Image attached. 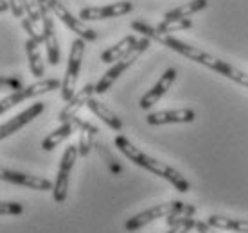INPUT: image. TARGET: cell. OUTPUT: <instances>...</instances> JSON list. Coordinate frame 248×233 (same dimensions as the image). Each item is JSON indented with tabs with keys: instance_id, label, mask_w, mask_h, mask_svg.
Returning a JSON list of instances; mask_svg holds the SVG:
<instances>
[{
	"instance_id": "cell-28",
	"label": "cell",
	"mask_w": 248,
	"mask_h": 233,
	"mask_svg": "<svg viewBox=\"0 0 248 233\" xmlns=\"http://www.w3.org/2000/svg\"><path fill=\"white\" fill-rule=\"evenodd\" d=\"M70 122L74 124L76 126V129H79V131H88V133H92V135H97L99 133V129L95 128L93 124H90V122H87V120H83V118H79V116L76 115Z\"/></svg>"
},
{
	"instance_id": "cell-3",
	"label": "cell",
	"mask_w": 248,
	"mask_h": 233,
	"mask_svg": "<svg viewBox=\"0 0 248 233\" xmlns=\"http://www.w3.org/2000/svg\"><path fill=\"white\" fill-rule=\"evenodd\" d=\"M149 43H151V40L149 38H139V42H137V45L133 47V49L128 52V54L124 56V58H121L119 61H115L112 65V67L108 68V72L106 74H103V77H101L97 83H95V93H106L110 88L113 86V83L121 77V75L128 70V68L133 65V63L140 58V54H142L144 50H148Z\"/></svg>"
},
{
	"instance_id": "cell-26",
	"label": "cell",
	"mask_w": 248,
	"mask_h": 233,
	"mask_svg": "<svg viewBox=\"0 0 248 233\" xmlns=\"http://www.w3.org/2000/svg\"><path fill=\"white\" fill-rule=\"evenodd\" d=\"M24 214V204L16 201H0V215H20Z\"/></svg>"
},
{
	"instance_id": "cell-1",
	"label": "cell",
	"mask_w": 248,
	"mask_h": 233,
	"mask_svg": "<svg viewBox=\"0 0 248 233\" xmlns=\"http://www.w3.org/2000/svg\"><path fill=\"white\" fill-rule=\"evenodd\" d=\"M131 29L137 32H140L142 36L149 38V40H155V42H158L160 45L174 50V52H178V54L186 56L187 59H191V61L198 63V65H203V67L211 68V70L217 72V74L227 77V79L234 81L237 85L247 86L248 88V74H245L243 70H239V68L234 67V65H230V63L223 61V59H219L216 56L209 54V52H205V50L198 49V47H194V45H189V43L182 42V40L171 36V34H164V32H160L156 27L146 24L142 20L131 22Z\"/></svg>"
},
{
	"instance_id": "cell-29",
	"label": "cell",
	"mask_w": 248,
	"mask_h": 233,
	"mask_svg": "<svg viewBox=\"0 0 248 233\" xmlns=\"http://www.w3.org/2000/svg\"><path fill=\"white\" fill-rule=\"evenodd\" d=\"M9 2V11L13 13V16L16 18H24L25 15V7H24V0H7Z\"/></svg>"
},
{
	"instance_id": "cell-22",
	"label": "cell",
	"mask_w": 248,
	"mask_h": 233,
	"mask_svg": "<svg viewBox=\"0 0 248 233\" xmlns=\"http://www.w3.org/2000/svg\"><path fill=\"white\" fill-rule=\"evenodd\" d=\"M92 133H88V131H79V142H78V151H79V156L81 158H85L90 154V151L93 149L95 146V140H93Z\"/></svg>"
},
{
	"instance_id": "cell-31",
	"label": "cell",
	"mask_w": 248,
	"mask_h": 233,
	"mask_svg": "<svg viewBox=\"0 0 248 233\" xmlns=\"http://www.w3.org/2000/svg\"><path fill=\"white\" fill-rule=\"evenodd\" d=\"M196 232L198 233H217L216 228H212L209 222H203V221H196Z\"/></svg>"
},
{
	"instance_id": "cell-15",
	"label": "cell",
	"mask_w": 248,
	"mask_h": 233,
	"mask_svg": "<svg viewBox=\"0 0 248 233\" xmlns=\"http://www.w3.org/2000/svg\"><path fill=\"white\" fill-rule=\"evenodd\" d=\"M87 106H88V110L92 111L95 116H99L101 120H103V122H105L110 129H113V131H121V129H123V120H121V118H119V116L115 115L108 106L103 104L101 101L90 97L87 101Z\"/></svg>"
},
{
	"instance_id": "cell-18",
	"label": "cell",
	"mask_w": 248,
	"mask_h": 233,
	"mask_svg": "<svg viewBox=\"0 0 248 233\" xmlns=\"http://www.w3.org/2000/svg\"><path fill=\"white\" fill-rule=\"evenodd\" d=\"M207 222L216 230H225V232H236V233H248V221L243 219H232L225 215H211Z\"/></svg>"
},
{
	"instance_id": "cell-7",
	"label": "cell",
	"mask_w": 248,
	"mask_h": 233,
	"mask_svg": "<svg viewBox=\"0 0 248 233\" xmlns=\"http://www.w3.org/2000/svg\"><path fill=\"white\" fill-rule=\"evenodd\" d=\"M79 156L78 146H68L60 161V169L56 174V181L52 187V199L56 203H65L68 196V183H70V172L76 165V160Z\"/></svg>"
},
{
	"instance_id": "cell-20",
	"label": "cell",
	"mask_w": 248,
	"mask_h": 233,
	"mask_svg": "<svg viewBox=\"0 0 248 233\" xmlns=\"http://www.w3.org/2000/svg\"><path fill=\"white\" fill-rule=\"evenodd\" d=\"M207 0H192V2H187V4H184V6L176 7V9H171V11H168L166 15H164V20H184V18H189L191 15H194V13L202 11V9H205L207 7Z\"/></svg>"
},
{
	"instance_id": "cell-10",
	"label": "cell",
	"mask_w": 248,
	"mask_h": 233,
	"mask_svg": "<svg viewBox=\"0 0 248 233\" xmlns=\"http://www.w3.org/2000/svg\"><path fill=\"white\" fill-rule=\"evenodd\" d=\"M133 11V4L131 2H115L110 6L103 7H83L79 11V18L83 22H90V20H105V18H117V16H124L128 13Z\"/></svg>"
},
{
	"instance_id": "cell-8",
	"label": "cell",
	"mask_w": 248,
	"mask_h": 233,
	"mask_svg": "<svg viewBox=\"0 0 248 233\" xmlns=\"http://www.w3.org/2000/svg\"><path fill=\"white\" fill-rule=\"evenodd\" d=\"M49 9L50 13H54L58 18L67 25L70 31L76 32L78 38H83L85 42H95L97 40V32L90 29V27H87L81 18H76L74 15L65 7L63 2H60V0H49Z\"/></svg>"
},
{
	"instance_id": "cell-11",
	"label": "cell",
	"mask_w": 248,
	"mask_h": 233,
	"mask_svg": "<svg viewBox=\"0 0 248 233\" xmlns=\"http://www.w3.org/2000/svg\"><path fill=\"white\" fill-rule=\"evenodd\" d=\"M44 111H45L44 102H34V104H31L27 110H24L16 116L9 118L7 122L0 124V140H4V138H7V136L15 135L16 131H20V129L24 128V126H27L29 122H32V120H34L36 116L42 115Z\"/></svg>"
},
{
	"instance_id": "cell-14",
	"label": "cell",
	"mask_w": 248,
	"mask_h": 233,
	"mask_svg": "<svg viewBox=\"0 0 248 233\" xmlns=\"http://www.w3.org/2000/svg\"><path fill=\"white\" fill-rule=\"evenodd\" d=\"M92 93H95V85H85V86H83L79 92L74 93V97L68 101L67 106L60 111L58 120H60L62 124L70 122V120L78 115V111H79L83 106H87V101L92 97Z\"/></svg>"
},
{
	"instance_id": "cell-16",
	"label": "cell",
	"mask_w": 248,
	"mask_h": 233,
	"mask_svg": "<svg viewBox=\"0 0 248 233\" xmlns=\"http://www.w3.org/2000/svg\"><path fill=\"white\" fill-rule=\"evenodd\" d=\"M137 42H139V38L133 36V34L123 38L117 45H113V47H110V49H106L105 52L101 54V61L106 63V65H113L115 61H119L121 58H124V56L128 54V52L137 45Z\"/></svg>"
},
{
	"instance_id": "cell-19",
	"label": "cell",
	"mask_w": 248,
	"mask_h": 233,
	"mask_svg": "<svg viewBox=\"0 0 248 233\" xmlns=\"http://www.w3.org/2000/svg\"><path fill=\"white\" fill-rule=\"evenodd\" d=\"M76 131V126L72 122H65L62 124L58 129H54L50 135H47L44 138V142H42V149L44 151H52V149H56L62 142H65L68 138V136L72 135Z\"/></svg>"
},
{
	"instance_id": "cell-30",
	"label": "cell",
	"mask_w": 248,
	"mask_h": 233,
	"mask_svg": "<svg viewBox=\"0 0 248 233\" xmlns=\"http://www.w3.org/2000/svg\"><path fill=\"white\" fill-rule=\"evenodd\" d=\"M2 88H13V90H20L22 88V81L18 77H2L0 75V90Z\"/></svg>"
},
{
	"instance_id": "cell-6",
	"label": "cell",
	"mask_w": 248,
	"mask_h": 233,
	"mask_svg": "<svg viewBox=\"0 0 248 233\" xmlns=\"http://www.w3.org/2000/svg\"><path fill=\"white\" fill-rule=\"evenodd\" d=\"M184 206H186V203H182V201L160 203V204H156V206H151V208L144 210L140 214L130 217L128 221L124 222V230H126V232H139L140 228L148 226L149 222L156 221V219H160V217H168V215L174 214V212H180Z\"/></svg>"
},
{
	"instance_id": "cell-24",
	"label": "cell",
	"mask_w": 248,
	"mask_h": 233,
	"mask_svg": "<svg viewBox=\"0 0 248 233\" xmlns=\"http://www.w3.org/2000/svg\"><path fill=\"white\" fill-rule=\"evenodd\" d=\"M192 228H196V219L194 217H184L178 222H174L173 226H169V232L166 233H189Z\"/></svg>"
},
{
	"instance_id": "cell-2",
	"label": "cell",
	"mask_w": 248,
	"mask_h": 233,
	"mask_svg": "<svg viewBox=\"0 0 248 233\" xmlns=\"http://www.w3.org/2000/svg\"><path fill=\"white\" fill-rule=\"evenodd\" d=\"M113 144H115L119 151H121L128 160H131L135 165L142 167V169H146V171L153 172V174H156V176L164 178L166 181H169V183L173 185L178 192L186 194V192L191 189V183L184 178V174H180L174 167L168 165V163H164V161H160V160H156V158H153V156L146 154L142 149H139L137 146H133L126 136H123V135L115 136Z\"/></svg>"
},
{
	"instance_id": "cell-25",
	"label": "cell",
	"mask_w": 248,
	"mask_h": 233,
	"mask_svg": "<svg viewBox=\"0 0 248 233\" xmlns=\"http://www.w3.org/2000/svg\"><path fill=\"white\" fill-rule=\"evenodd\" d=\"M24 7L27 13V18H31L34 24L42 22V9H40L38 0H24Z\"/></svg>"
},
{
	"instance_id": "cell-5",
	"label": "cell",
	"mask_w": 248,
	"mask_h": 233,
	"mask_svg": "<svg viewBox=\"0 0 248 233\" xmlns=\"http://www.w3.org/2000/svg\"><path fill=\"white\" fill-rule=\"evenodd\" d=\"M58 88L62 90V81H58V79H42V81L32 83V85L22 86L20 90H15L13 93L6 95V97L0 101V115H4L6 111L11 110L13 106H18L20 102H24L27 99L40 97V95H44V93L54 92Z\"/></svg>"
},
{
	"instance_id": "cell-17",
	"label": "cell",
	"mask_w": 248,
	"mask_h": 233,
	"mask_svg": "<svg viewBox=\"0 0 248 233\" xmlns=\"http://www.w3.org/2000/svg\"><path fill=\"white\" fill-rule=\"evenodd\" d=\"M25 52H27V59H29V68H31V74L34 77H44L45 74V65L40 54V43L32 38L25 40Z\"/></svg>"
},
{
	"instance_id": "cell-12",
	"label": "cell",
	"mask_w": 248,
	"mask_h": 233,
	"mask_svg": "<svg viewBox=\"0 0 248 233\" xmlns=\"http://www.w3.org/2000/svg\"><path fill=\"white\" fill-rule=\"evenodd\" d=\"M174 79H176V70H174V68H168V70L160 75V79L153 85V88H149L148 92L140 97L139 106H140L142 110H149L151 106H155L156 102L166 95V92H168L169 88L173 86Z\"/></svg>"
},
{
	"instance_id": "cell-9",
	"label": "cell",
	"mask_w": 248,
	"mask_h": 233,
	"mask_svg": "<svg viewBox=\"0 0 248 233\" xmlns=\"http://www.w3.org/2000/svg\"><path fill=\"white\" fill-rule=\"evenodd\" d=\"M0 179L2 181H7V183L13 185H20V187H27V189H32V190H52L54 183H50L47 178H42V176H34V174H25V172L20 171H13V169H7V167L0 165Z\"/></svg>"
},
{
	"instance_id": "cell-27",
	"label": "cell",
	"mask_w": 248,
	"mask_h": 233,
	"mask_svg": "<svg viewBox=\"0 0 248 233\" xmlns=\"http://www.w3.org/2000/svg\"><path fill=\"white\" fill-rule=\"evenodd\" d=\"M34 25H36V24H34V22H32L31 18H27V16H24V18H22V27L25 29L27 36L32 38V40H36V42L40 43V45H42V43H44V34L38 31Z\"/></svg>"
},
{
	"instance_id": "cell-23",
	"label": "cell",
	"mask_w": 248,
	"mask_h": 233,
	"mask_svg": "<svg viewBox=\"0 0 248 233\" xmlns=\"http://www.w3.org/2000/svg\"><path fill=\"white\" fill-rule=\"evenodd\" d=\"M93 147L99 151L101 156H105L106 163H108V167H110V171L113 172V174H121V171H123V167L119 165L117 161H115V158H113L112 154H110V151L105 147V144H101V142H95V146Z\"/></svg>"
},
{
	"instance_id": "cell-13",
	"label": "cell",
	"mask_w": 248,
	"mask_h": 233,
	"mask_svg": "<svg viewBox=\"0 0 248 233\" xmlns=\"http://www.w3.org/2000/svg\"><path fill=\"white\" fill-rule=\"evenodd\" d=\"M196 113L189 108H182V110H162L153 111L146 116V122L149 126H166V124H189L194 122Z\"/></svg>"
},
{
	"instance_id": "cell-21",
	"label": "cell",
	"mask_w": 248,
	"mask_h": 233,
	"mask_svg": "<svg viewBox=\"0 0 248 233\" xmlns=\"http://www.w3.org/2000/svg\"><path fill=\"white\" fill-rule=\"evenodd\" d=\"M156 29L164 34H171V32L176 31H186V29H191L192 22L191 18H184V20H162L160 24L155 25Z\"/></svg>"
},
{
	"instance_id": "cell-4",
	"label": "cell",
	"mask_w": 248,
	"mask_h": 233,
	"mask_svg": "<svg viewBox=\"0 0 248 233\" xmlns=\"http://www.w3.org/2000/svg\"><path fill=\"white\" fill-rule=\"evenodd\" d=\"M87 49V42L83 38H76L72 45H70V52H68V63L67 70H65V77L62 81V97L63 101H70L76 93V85H78V77H79L81 63H83V56Z\"/></svg>"
}]
</instances>
